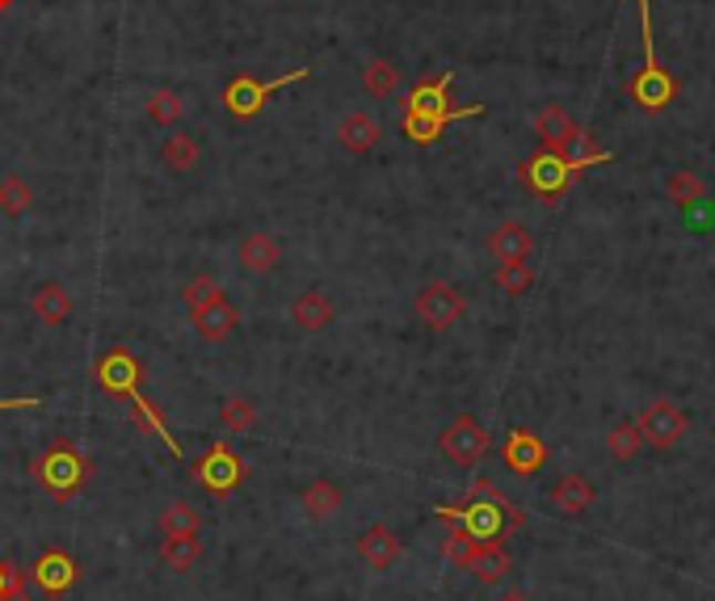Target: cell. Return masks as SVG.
Here are the masks:
<instances>
[{"label": "cell", "mask_w": 715, "mask_h": 601, "mask_svg": "<svg viewBox=\"0 0 715 601\" xmlns=\"http://www.w3.org/2000/svg\"><path fill=\"white\" fill-rule=\"evenodd\" d=\"M434 518L450 521L455 530H463L467 539L476 542H505V535L522 530L526 514L522 505H514L493 479H476L459 505H438Z\"/></svg>", "instance_id": "cell-1"}, {"label": "cell", "mask_w": 715, "mask_h": 601, "mask_svg": "<svg viewBox=\"0 0 715 601\" xmlns=\"http://www.w3.org/2000/svg\"><path fill=\"white\" fill-rule=\"evenodd\" d=\"M450 84H455V72H442L434 81H421L408 89L400 131H404L413 144H434L450 123H459V118H480L484 114V105H463V110H455V105H450Z\"/></svg>", "instance_id": "cell-2"}, {"label": "cell", "mask_w": 715, "mask_h": 601, "mask_svg": "<svg viewBox=\"0 0 715 601\" xmlns=\"http://www.w3.org/2000/svg\"><path fill=\"white\" fill-rule=\"evenodd\" d=\"M640 4V34H644V63H640V72H631L628 76V93L631 102L640 105L644 114H656V110H665L673 102V93H677V81H673L670 72L661 68L656 60V34H652V0H635Z\"/></svg>", "instance_id": "cell-3"}, {"label": "cell", "mask_w": 715, "mask_h": 601, "mask_svg": "<svg viewBox=\"0 0 715 601\" xmlns=\"http://www.w3.org/2000/svg\"><path fill=\"white\" fill-rule=\"evenodd\" d=\"M30 472H34V479H39L51 497L60 500V505H68V500L89 484V472H93V467H89V458H84L72 442H55V446H46V450L34 458Z\"/></svg>", "instance_id": "cell-4"}, {"label": "cell", "mask_w": 715, "mask_h": 601, "mask_svg": "<svg viewBox=\"0 0 715 601\" xmlns=\"http://www.w3.org/2000/svg\"><path fill=\"white\" fill-rule=\"evenodd\" d=\"M586 168H593V160H577V156H564V152L539 147V152L522 165V182L535 189L543 203H560L568 194V186H572Z\"/></svg>", "instance_id": "cell-5"}, {"label": "cell", "mask_w": 715, "mask_h": 601, "mask_svg": "<svg viewBox=\"0 0 715 601\" xmlns=\"http://www.w3.org/2000/svg\"><path fill=\"white\" fill-rule=\"evenodd\" d=\"M245 458L231 450L228 442H210L203 455L189 463V479L198 484V488H207L210 497H228L236 493L240 484H245Z\"/></svg>", "instance_id": "cell-6"}, {"label": "cell", "mask_w": 715, "mask_h": 601, "mask_svg": "<svg viewBox=\"0 0 715 601\" xmlns=\"http://www.w3.org/2000/svg\"><path fill=\"white\" fill-rule=\"evenodd\" d=\"M312 76V68H294L287 76H273V81H257V76H236V81L224 89V105H228L231 118H257L266 102H270L278 89H287V84H299Z\"/></svg>", "instance_id": "cell-7"}, {"label": "cell", "mask_w": 715, "mask_h": 601, "mask_svg": "<svg viewBox=\"0 0 715 601\" xmlns=\"http://www.w3.org/2000/svg\"><path fill=\"white\" fill-rule=\"evenodd\" d=\"M488 446H493V437H488V429H484L476 416H455L438 434V450L455 467H476L488 455Z\"/></svg>", "instance_id": "cell-8"}, {"label": "cell", "mask_w": 715, "mask_h": 601, "mask_svg": "<svg viewBox=\"0 0 715 601\" xmlns=\"http://www.w3.org/2000/svg\"><path fill=\"white\" fill-rule=\"evenodd\" d=\"M635 425L644 434V446H656V450H673L686 437V429H691L686 413L673 400H652V404H644V413L635 416Z\"/></svg>", "instance_id": "cell-9"}, {"label": "cell", "mask_w": 715, "mask_h": 601, "mask_svg": "<svg viewBox=\"0 0 715 601\" xmlns=\"http://www.w3.org/2000/svg\"><path fill=\"white\" fill-rule=\"evenodd\" d=\"M93 379L102 383L105 392L114 395H135L139 392V383H144V366H139V358L123 345H114V350H105L97 362H93Z\"/></svg>", "instance_id": "cell-10"}, {"label": "cell", "mask_w": 715, "mask_h": 601, "mask_svg": "<svg viewBox=\"0 0 715 601\" xmlns=\"http://www.w3.org/2000/svg\"><path fill=\"white\" fill-rule=\"evenodd\" d=\"M413 308H417V320L425 329L434 332H446L455 320L463 315V294L450 287V282H429V287H421L417 299H413Z\"/></svg>", "instance_id": "cell-11"}, {"label": "cell", "mask_w": 715, "mask_h": 601, "mask_svg": "<svg viewBox=\"0 0 715 601\" xmlns=\"http://www.w3.org/2000/svg\"><path fill=\"white\" fill-rule=\"evenodd\" d=\"M25 581H34V589L46 593V598H63L72 584L81 581V568L68 551H42L39 563L25 572Z\"/></svg>", "instance_id": "cell-12"}, {"label": "cell", "mask_w": 715, "mask_h": 601, "mask_svg": "<svg viewBox=\"0 0 715 601\" xmlns=\"http://www.w3.org/2000/svg\"><path fill=\"white\" fill-rule=\"evenodd\" d=\"M400 556H404V542L396 539V530L392 526H366L362 535H357V560L366 563L371 572H387V568H396Z\"/></svg>", "instance_id": "cell-13"}, {"label": "cell", "mask_w": 715, "mask_h": 601, "mask_svg": "<svg viewBox=\"0 0 715 601\" xmlns=\"http://www.w3.org/2000/svg\"><path fill=\"white\" fill-rule=\"evenodd\" d=\"M530 249H535V236H530V228H526L522 219H505V224H497L493 236H488V257H493L497 266L526 261Z\"/></svg>", "instance_id": "cell-14"}, {"label": "cell", "mask_w": 715, "mask_h": 601, "mask_svg": "<svg viewBox=\"0 0 715 601\" xmlns=\"http://www.w3.org/2000/svg\"><path fill=\"white\" fill-rule=\"evenodd\" d=\"M189 320H194V332H198L203 341L219 345V341H228L231 332H236V324H240V311H236V303L224 294V299L207 303L203 311H189Z\"/></svg>", "instance_id": "cell-15"}, {"label": "cell", "mask_w": 715, "mask_h": 601, "mask_svg": "<svg viewBox=\"0 0 715 601\" xmlns=\"http://www.w3.org/2000/svg\"><path fill=\"white\" fill-rule=\"evenodd\" d=\"M463 572H472L480 584H501L514 572V560H509L505 542H476V551H472Z\"/></svg>", "instance_id": "cell-16"}, {"label": "cell", "mask_w": 715, "mask_h": 601, "mask_svg": "<svg viewBox=\"0 0 715 601\" xmlns=\"http://www.w3.org/2000/svg\"><path fill=\"white\" fill-rule=\"evenodd\" d=\"M543 458H547L543 442L530 429H514V434L505 437V463H509L514 476H535L543 467Z\"/></svg>", "instance_id": "cell-17"}, {"label": "cell", "mask_w": 715, "mask_h": 601, "mask_svg": "<svg viewBox=\"0 0 715 601\" xmlns=\"http://www.w3.org/2000/svg\"><path fill=\"white\" fill-rule=\"evenodd\" d=\"M333 315H336V303L324 291H303L291 303L294 329H303V332H324L333 324Z\"/></svg>", "instance_id": "cell-18"}, {"label": "cell", "mask_w": 715, "mask_h": 601, "mask_svg": "<svg viewBox=\"0 0 715 601\" xmlns=\"http://www.w3.org/2000/svg\"><path fill=\"white\" fill-rule=\"evenodd\" d=\"M72 294L63 291L60 282H42L39 291L30 294V311H34V320H42V324H51V329H60V324H68L72 320Z\"/></svg>", "instance_id": "cell-19"}, {"label": "cell", "mask_w": 715, "mask_h": 601, "mask_svg": "<svg viewBox=\"0 0 715 601\" xmlns=\"http://www.w3.org/2000/svg\"><path fill=\"white\" fill-rule=\"evenodd\" d=\"M379 139H383V126L371 114H345L341 126H336V144L345 147V152H354V156L379 147Z\"/></svg>", "instance_id": "cell-20"}, {"label": "cell", "mask_w": 715, "mask_h": 601, "mask_svg": "<svg viewBox=\"0 0 715 601\" xmlns=\"http://www.w3.org/2000/svg\"><path fill=\"white\" fill-rule=\"evenodd\" d=\"M278 261H282V249H278V240L270 231H249L240 240V266L249 273H273Z\"/></svg>", "instance_id": "cell-21"}, {"label": "cell", "mask_w": 715, "mask_h": 601, "mask_svg": "<svg viewBox=\"0 0 715 601\" xmlns=\"http://www.w3.org/2000/svg\"><path fill=\"white\" fill-rule=\"evenodd\" d=\"M156 530L160 539H189V535H203V514L186 505V500H168L165 509L156 514Z\"/></svg>", "instance_id": "cell-22"}, {"label": "cell", "mask_w": 715, "mask_h": 601, "mask_svg": "<svg viewBox=\"0 0 715 601\" xmlns=\"http://www.w3.org/2000/svg\"><path fill=\"white\" fill-rule=\"evenodd\" d=\"M547 497H551V505H556L560 514H568V518H577V514H586L589 505L598 500V488H593V484H589L586 476H577V472H572V476L560 479V484H556V488H551Z\"/></svg>", "instance_id": "cell-23"}, {"label": "cell", "mask_w": 715, "mask_h": 601, "mask_svg": "<svg viewBox=\"0 0 715 601\" xmlns=\"http://www.w3.org/2000/svg\"><path fill=\"white\" fill-rule=\"evenodd\" d=\"M535 135H539L543 147H551V152H564V144L577 135V123L568 118L564 105L547 102L543 110H539V118H535Z\"/></svg>", "instance_id": "cell-24"}, {"label": "cell", "mask_w": 715, "mask_h": 601, "mask_svg": "<svg viewBox=\"0 0 715 601\" xmlns=\"http://www.w3.org/2000/svg\"><path fill=\"white\" fill-rule=\"evenodd\" d=\"M126 404H131V421H135V425H144V429H152V434H156V442H160V446H168V455L182 458V446H177V437L168 434L165 416L156 413V404H152V400H147L144 392L126 395Z\"/></svg>", "instance_id": "cell-25"}, {"label": "cell", "mask_w": 715, "mask_h": 601, "mask_svg": "<svg viewBox=\"0 0 715 601\" xmlns=\"http://www.w3.org/2000/svg\"><path fill=\"white\" fill-rule=\"evenodd\" d=\"M299 500H303V514H308V518L324 521V518H333L336 509L345 505V493L336 488L333 479H312V484L303 488V497H299Z\"/></svg>", "instance_id": "cell-26"}, {"label": "cell", "mask_w": 715, "mask_h": 601, "mask_svg": "<svg viewBox=\"0 0 715 601\" xmlns=\"http://www.w3.org/2000/svg\"><path fill=\"white\" fill-rule=\"evenodd\" d=\"M156 556H160L168 572H194L198 560H203V539L198 535H189V539H160Z\"/></svg>", "instance_id": "cell-27"}, {"label": "cell", "mask_w": 715, "mask_h": 601, "mask_svg": "<svg viewBox=\"0 0 715 601\" xmlns=\"http://www.w3.org/2000/svg\"><path fill=\"white\" fill-rule=\"evenodd\" d=\"M362 89L371 93V97H396L400 93V68L387 60H371L366 68H362Z\"/></svg>", "instance_id": "cell-28"}, {"label": "cell", "mask_w": 715, "mask_h": 601, "mask_svg": "<svg viewBox=\"0 0 715 601\" xmlns=\"http://www.w3.org/2000/svg\"><path fill=\"white\" fill-rule=\"evenodd\" d=\"M160 160H165L173 173H189V168L198 165V139L186 135V131H173L160 147Z\"/></svg>", "instance_id": "cell-29"}, {"label": "cell", "mask_w": 715, "mask_h": 601, "mask_svg": "<svg viewBox=\"0 0 715 601\" xmlns=\"http://www.w3.org/2000/svg\"><path fill=\"white\" fill-rule=\"evenodd\" d=\"M30 203H34V189H30V182L21 177V173H9V177H0V210L4 215H25L30 210Z\"/></svg>", "instance_id": "cell-30"}, {"label": "cell", "mask_w": 715, "mask_h": 601, "mask_svg": "<svg viewBox=\"0 0 715 601\" xmlns=\"http://www.w3.org/2000/svg\"><path fill=\"white\" fill-rule=\"evenodd\" d=\"M607 446L619 463H631V458L644 450V434H640V425H635V421H619V425L610 429Z\"/></svg>", "instance_id": "cell-31"}, {"label": "cell", "mask_w": 715, "mask_h": 601, "mask_svg": "<svg viewBox=\"0 0 715 601\" xmlns=\"http://www.w3.org/2000/svg\"><path fill=\"white\" fill-rule=\"evenodd\" d=\"M182 299H186L189 311H203L207 303L224 299V287H219V278H215V273H194V278L186 282V291H182Z\"/></svg>", "instance_id": "cell-32"}, {"label": "cell", "mask_w": 715, "mask_h": 601, "mask_svg": "<svg viewBox=\"0 0 715 601\" xmlns=\"http://www.w3.org/2000/svg\"><path fill=\"white\" fill-rule=\"evenodd\" d=\"M665 194H670L673 207H694V203H703V182L694 177L691 168H677L665 182Z\"/></svg>", "instance_id": "cell-33"}, {"label": "cell", "mask_w": 715, "mask_h": 601, "mask_svg": "<svg viewBox=\"0 0 715 601\" xmlns=\"http://www.w3.org/2000/svg\"><path fill=\"white\" fill-rule=\"evenodd\" d=\"M182 110H186V105H182V97H177L173 89H156L152 102H147V114H152V123L156 126H177L182 123Z\"/></svg>", "instance_id": "cell-34"}, {"label": "cell", "mask_w": 715, "mask_h": 601, "mask_svg": "<svg viewBox=\"0 0 715 601\" xmlns=\"http://www.w3.org/2000/svg\"><path fill=\"white\" fill-rule=\"evenodd\" d=\"M252 404L249 400H224V408H219V425L228 429V434L245 437L252 429Z\"/></svg>", "instance_id": "cell-35"}, {"label": "cell", "mask_w": 715, "mask_h": 601, "mask_svg": "<svg viewBox=\"0 0 715 601\" xmlns=\"http://www.w3.org/2000/svg\"><path fill=\"white\" fill-rule=\"evenodd\" d=\"M497 287H501L505 294H514V299H518V294H526L530 287H535V270H530L526 261H509V266L497 270Z\"/></svg>", "instance_id": "cell-36"}, {"label": "cell", "mask_w": 715, "mask_h": 601, "mask_svg": "<svg viewBox=\"0 0 715 601\" xmlns=\"http://www.w3.org/2000/svg\"><path fill=\"white\" fill-rule=\"evenodd\" d=\"M472 551H476V539H467L463 530H455V526H450V535L442 539V556L455 563V568H467V560H472Z\"/></svg>", "instance_id": "cell-37"}, {"label": "cell", "mask_w": 715, "mask_h": 601, "mask_svg": "<svg viewBox=\"0 0 715 601\" xmlns=\"http://www.w3.org/2000/svg\"><path fill=\"white\" fill-rule=\"evenodd\" d=\"M18 593H25V572L18 563L0 560V601H13Z\"/></svg>", "instance_id": "cell-38"}, {"label": "cell", "mask_w": 715, "mask_h": 601, "mask_svg": "<svg viewBox=\"0 0 715 601\" xmlns=\"http://www.w3.org/2000/svg\"><path fill=\"white\" fill-rule=\"evenodd\" d=\"M42 400H34V395H21V400H0V413H9V408H39Z\"/></svg>", "instance_id": "cell-39"}, {"label": "cell", "mask_w": 715, "mask_h": 601, "mask_svg": "<svg viewBox=\"0 0 715 601\" xmlns=\"http://www.w3.org/2000/svg\"><path fill=\"white\" fill-rule=\"evenodd\" d=\"M497 601H530V598H526L522 589H505V593H501Z\"/></svg>", "instance_id": "cell-40"}, {"label": "cell", "mask_w": 715, "mask_h": 601, "mask_svg": "<svg viewBox=\"0 0 715 601\" xmlns=\"http://www.w3.org/2000/svg\"><path fill=\"white\" fill-rule=\"evenodd\" d=\"M9 4H13V0H0V9H9Z\"/></svg>", "instance_id": "cell-41"}]
</instances>
